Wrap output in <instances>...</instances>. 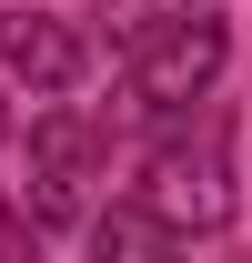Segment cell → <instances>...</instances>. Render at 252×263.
<instances>
[{
  "mask_svg": "<svg viewBox=\"0 0 252 263\" xmlns=\"http://www.w3.org/2000/svg\"><path fill=\"white\" fill-rule=\"evenodd\" d=\"M101 162H111V122H91V111H40L31 122V182H20V223L31 233H71V223H91V182Z\"/></svg>",
  "mask_w": 252,
  "mask_h": 263,
  "instance_id": "cell-3",
  "label": "cell"
},
{
  "mask_svg": "<svg viewBox=\"0 0 252 263\" xmlns=\"http://www.w3.org/2000/svg\"><path fill=\"white\" fill-rule=\"evenodd\" d=\"M10 132H20V111H10V101H0V142H10Z\"/></svg>",
  "mask_w": 252,
  "mask_h": 263,
  "instance_id": "cell-8",
  "label": "cell"
},
{
  "mask_svg": "<svg viewBox=\"0 0 252 263\" xmlns=\"http://www.w3.org/2000/svg\"><path fill=\"white\" fill-rule=\"evenodd\" d=\"M91 71V41L71 31V21H51V10H0V81L10 91H31V101H61L71 81Z\"/></svg>",
  "mask_w": 252,
  "mask_h": 263,
  "instance_id": "cell-4",
  "label": "cell"
},
{
  "mask_svg": "<svg viewBox=\"0 0 252 263\" xmlns=\"http://www.w3.org/2000/svg\"><path fill=\"white\" fill-rule=\"evenodd\" d=\"M242 263H252V253H242Z\"/></svg>",
  "mask_w": 252,
  "mask_h": 263,
  "instance_id": "cell-9",
  "label": "cell"
},
{
  "mask_svg": "<svg viewBox=\"0 0 252 263\" xmlns=\"http://www.w3.org/2000/svg\"><path fill=\"white\" fill-rule=\"evenodd\" d=\"M222 142H232V122H222V101H192L182 122L152 132V162H141V182H131V202L152 213L161 233H222L232 223V162H222Z\"/></svg>",
  "mask_w": 252,
  "mask_h": 263,
  "instance_id": "cell-1",
  "label": "cell"
},
{
  "mask_svg": "<svg viewBox=\"0 0 252 263\" xmlns=\"http://www.w3.org/2000/svg\"><path fill=\"white\" fill-rule=\"evenodd\" d=\"M31 243H40V233L20 223V202H10V182H0V263H31Z\"/></svg>",
  "mask_w": 252,
  "mask_h": 263,
  "instance_id": "cell-7",
  "label": "cell"
},
{
  "mask_svg": "<svg viewBox=\"0 0 252 263\" xmlns=\"http://www.w3.org/2000/svg\"><path fill=\"white\" fill-rule=\"evenodd\" d=\"M182 253H192V243H182V233H161L131 193L91 213V263H182Z\"/></svg>",
  "mask_w": 252,
  "mask_h": 263,
  "instance_id": "cell-5",
  "label": "cell"
},
{
  "mask_svg": "<svg viewBox=\"0 0 252 263\" xmlns=\"http://www.w3.org/2000/svg\"><path fill=\"white\" fill-rule=\"evenodd\" d=\"M222 61H232L222 10H192V21H172L161 41H141V51L121 61V101H111V122H121V132H161V122H182L192 101H212Z\"/></svg>",
  "mask_w": 252,
  "mask_h": 263,
  "instance_id": "cell-2",
  "label": "cell"
},
{
  "mask_svg": "<svg viewBox=\"0 0 252 263\" xmlns=\"http://www.w3.org/2000/svg\"><path fill=\"white\" fill-rule=\"evenodd\" d=\"M192 10H212V0H101V51L131 61L141 41H161L172 21H192Z\"/></svg>",
  "mask_w": 252,
  "mask_h": 263,
  "instance_id": "cell-6",
  "label": "cell"
}]
</instances>
